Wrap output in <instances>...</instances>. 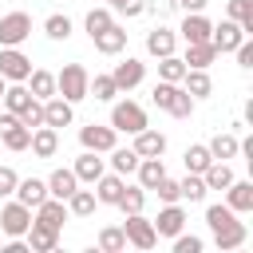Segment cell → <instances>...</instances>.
<instances>
[{
	"label": "cell",
	"instance_id": "6da1fadb",
	"mask_svg": "<svg viewBox=\"0 0 253 253\" xmlns=\"http://www.w3.org/2000/svg\"><path fill=\"white\" fill-rule=\"evenodd\" d=\"M150 99H154V107H162V111L174 115V119H190V115H194V99L186 95L182 83H166V79H158L154 91H150Z\"/></svg>",
	"mask_w": 253,
	"mask_h": 253
},
{
	"label": "cell",
	"instance_id": "7a4b0ae2",
	"mask_svg": "<svg viewBox=\"0 0 253 253\" xmlns=\"http://www.w3.org/2000/svg\"><path fill=\"white\" fill-rule=\"evenodd\" d=\"M87 83H91V75L83 63H63V71L55 75V95H63L67 103H79V99H87Z\"/></svg>",
	"mask_w": 253,
	"mask_h": 253
},
{
	"label": "cell",
	"instance_id": "3957f363",
	"mask_svg": "<svg viewBox=\"0 0 253 253\" xmlns=\"http://www.w3.org/2000/svg\"><path fill=\"white\" fill-rule=\"evenodd\" d=\"M111 126H115V130H123V134H138V130L146 126V111H142L138 103L123 99V103H115V107H111Z\"/></svg>",
	"mask_w": 253,
	"mask_h": 253
},
{
	"label": "cell",
	"instance_id": "277c9868",
	"mask_svg": "<svg viewBox=\"0 0 253 253\" xmlns=\"http://www.w3.org/2000/svg\"><path fill=\"white\" fill-rule=\"evenodd\" d=\"M32 36V16L28 12H8L0 16V47H20Z\"/></svg>",
	"mask_w": 253,
	"mask_h": 253
},
{
	"label": "cell",
	"instance_id": "5b68a950",
	"mask_svg": "<svg viewBox=\"0 0 253 253\" xmlns=\"http://www.w3.org/2000/svg\"><path fill=\"white\" fill-rule=\"evenodd\" d=\"M123 233H126V241H130L134 249H154V245H158L154 221H146L142 213H126V221H123Z\"/></svg>",
	"mask_w": 253,
	"mask_h": 253
},
{
	"label": "cell",
	"instance_id": "8992f818",
	"mask_svg": "<svg viewBox=\"0 0 253 253\" xmlns=\"http://www.w3.org/2000/svg\"><path fill=\"white\" fill-rule=\"evenodd\" d=\"M0 75L8 83H24L32 75V59L20 51V47H0Z\"/></svg>",
	"mask_w": 253,
	"mask_h": 253
},
{
	"label": "cell",
	"instance_id": "52a82bcc",
	"mask_svg": "<svg viewBox=\"0 0 253 253\" xmlns=\"http://www.w3.org/2000/svg\"><path fill=\"white\" fill-rule=\"evenodd\" d=\"M28 225H32V210H28L24 202H8V206L0 210V229H4L8 237H24Z\"/></svg>",
	"mask_w": 253,
	"mask_h": 253
},
{
	"label": "cell",
	"instance_id": "ba28073f",
	"mask_svg": "<svg viewBox=\"0 0 253 253\" xmlns=\"http://www.w3.org/2000/svg\"><path fill=\"white\" fill-rule=\"evenodd\" d=\"M0 138H4V146H8V150H28V142H32V130L20 123V115L4 111V115H0Z\"/></svg>",
	"mask_w": 253,
	"mask_h": 253
},
{
	"label": "cell",
	"instance_id": "9c48e42d",
	"mask_svg": "<svg viewBox=\"0 0 253 253\" xmlns=\"http://www.w3.org/2000/svg\"><path fill=\"white\" fill-rule=\"evenodd\" d=\"M115 126H99V123H87V126H79V142H83V150H95V154H107L111 146H115Z\"/></svg>",
	"mask_w": 253,
	"mask_h": 253
},
{
	"label": "cell",
	"instance_id": "30bf717a",
	"mask_svg": "<svg viewBox=\"0 0 253 253\" xmlns=\"http://www.w3.org/2000/svg\"><path fill=\"white\" fill-rule=\"evenodd\" d=\"M32 221H40V225H47V229H55V233H59V229H63V221H67V202H59V198H51V194H47V198L36 206V217H32Z\"/></svg>",
	"mask_w": 253,
	"mask_h": 253
},
{
	"label": "cell",
	"instance_id": "8fae6325",
	"mask_svg": "<svg viewBox=\"0 0 253 253\" xmlns=\"http://www.w3.org/2000/svg\"><path fill=\"white\" fill-rule=\"evenodd\" d=\"M182 229H186V210L178 202H166V210H158V217H154V233L158 237H174Z\"/></svg>",
	"mask_w": 253,
	"mask_h": 253
},
{
	"label": "cell",
	"instance_id": "7c38bea8",
	"mask_svg": "<svg viewBox=\"0 0 253 253\" xmlns=\"http://www.w3.org/2000/svg\"><path fill=\"white\" fill-rule=\"evenodd\" d=\"M241 40H245V32H241V24H237V20H229V16L210 32V43L217 47V55H221V51H233Z\"/></svg>",
	"mask_w": 253,
	"mask_h": 253
},
{
	"label": "cell",
	"instance_id": "4fadbf2b",
	"mask_svg": "<svg viewBox=\"0 0 253 253\" xmlns=\"http://www.w3.org/2000/svg\"><path fill=\"white\" fill-rule=\"evenodd\" d=\"M142 75H146V63H138V59H123V63H115V71H111V79H115V87L119 91H134L138 83H142Z\"/></svg>",
	"mask_w": 253,
	"mask_h": 253
},
{
	"label": "cell",
	"instance_id": "5bb4252c",
	"mask_svg": "<svg viewBox=\"0 0 253 253\" xmlns=\"http://www.w3.org/2000/svg\"><path fill=\"white\" fill-rule=\"evenodd\" d=\"M28 146H32L36 158H55V150H59V130L43 123V126L32 130V142H28Z\"/></svg>",
	"mask_w": 253,
	"mask_h": 253
},
{
	"label": "cell",
	"instance_id": "9a60e30c",
	"mask_svg": "<svg viewBox=\"0 0 253 253\" xmlns=\"http://www.w3.org/2000/svg\"><path fill=\"white\" fill-rule=\"evenodd\" d=\"M162 150H166V134H162V130L142 126V130L134 134V154H138V158H162Z\"/></svg>",
	"mask_w": 253,
	"mask_h": 253
},
{
	"label": "cell",
	"instance_id": "2e32d148",
	"mask_svg": "<svg viewBox=\"0 0 253 253\" xmlns=\"http://www.w3.org/2000/svg\"><path fill=\"white\" fill-rule=\"evenodd\" d=\"M71 107H75V103H67L63 95L43 99V123H47V126H55V130H59V126H67V123H71V115H75Z\"/></svg>",
	"mask_w": 253,
	"mask_h": 253
},
{
	"label": "cell",
	"instance_id": "e0dca14e",
	"mask_svg": "<svg viewBox=\"0 0 253 253\" xmlns=\"http://www.w3.org/2000/svg\"><path fill=\"white\" fill-rule=\"evenodd\" d=\"M225 206L233 210V213H249L253 210V182H229L225 186Z\"/></svg>",
	"mask_w": 253,
	"mask_h": 253
},
{
	"label": "cell",
	"instance_id": "ac0fdd59",
	"mask_svg": "<svg viewBox=\"0 0 253 253\" xmlns=\"http://www.w3.org/2000/svg\"><path fill=\"white\" fill-rule=\"evenodd\" d=\"M245 237H249V229H245V221H229V225H221V229H213V245L221 249V253H229V249H237V245H245Z\"/></svg>",
	"mask_w": 253,
	"mask_h": 253
},
{
	"label": "cell",
	"instance_id": "d6986e66",
	"mask_svg": "<svg viewBox=\"0 0 253 253\" xmlns=\"http://www.w3.org/2000/svg\"><path fill=\"white\" fill-rule=\"evenodd\" d=\"M182 40L186 43H202V40H210V32H213V24L202 16V12H186V20H182Z\"/></svg>",
	"mask_w": 253,
	"mask_h": 253
},
{
	"label": "cell",
	"instance_id": "ffe728a7",
	"mask_svg": "<svg viewBox=\"0 0 253 253\" xmlns=\"http://www.w3.org/2000/svg\"><path fill=\"white\" fill-rule=\"evenodd\" d=\"M12 194H16V202H24L28 210H36V206L47 198V182H40V178H20Z\"/></svg>",
	"mask_w": 253,
	"mask_h": 253
},
{
	"label": "cell",
	"instance_id": "44dd1931",
	"mask_svg": "<svg viewBox=\"0 0 253 253\" xmlns=\"http://www.w3.org/2000/svg\"><path fill=\"white\" fill-rule=\"evenodd\" d=\"M55 245H59V233H55V229H47V225H40V221L28 225V249H32V253H51Z\"/></svg>",
	"mask_w": 253,
	"mask_h": 253
},
{
	"label": "cell",
	"instance_id": "7402d4cb",
	"mask_svg": "<svg viewBox=\"0 0 253 253\" xmlns=\"http://www.w3.org/2000/svg\"><path fill=\"white\" fill-rule=\"evenodd\" d=\"M95 40V47L103 51V55H119L123 47H126V32L119 28V24H111V28H103L99 36H91Z\"/></svg>",
	"mask_w": 253,
	"mask_h": 253
},
{
	"label": "cell",
	"instance_id": "603a6c76",
	"mask_svg": "<svg viewBox=\"0 0 253 253\" xmlns=\"http://www.w3.org/2000/svg\"><path fill=\"white\" fill-rule=\"evenodd\" d=\"M71 170H75V178H79V182H91V186H95V178H99L107 166H103V158H99L95 150H83V154L75 158V166H71Z\"/></svg>",
	"mask_w": 253,
	"mask_h": 253
},
{
	"label": "cell",
	"instance_id": "cb8c5ba5",
	"mask_svg": "<svg viewBox=\"0 0 253 253\" xmlns=\"http://www.w3.org/2000/svg\"><path fill=\"white\" fill-rule=\"evenodd\" d=\"M134 174H138V186H142V190H154V186L166 178V166H162V158H138Z\"/></svg>",
	"mask_w": 253,
	"mask_h": 253
},
{
	"label": "cell",
	"instance_id": "d4e9b609",
	"mask_svg": "<svg viewBox=\"0 0 253 253\" xmlns=\"http://www.w3.org/2000/svg\"><path fill=\"white\" fill-rule=\"evenodd\" d=\"M79 186V178H75V170H51V178H47V194L51 198H59V202H67L71 198V190Z\"/></svg>",
	"mask_w": 253,
	"mask_h": 253
},
{
	"label": "cell",
	"instance_id": "484cf974",
	"mask_svg": "<svg viewBox=\"0 0 253 253\" xmlns=\"http://www.w3.org/2000/svg\"><path fill=\"white\" fill-rule=\"evenodd\" d=\"M119 194H123V174H99L95 178V198L103 202V206H115L119 202Z\"/></svg>",
	"mask_w": 253,
	"mask_h": 253
},
{
	"label": "cell",
	"instance_id": "4316f807",
	"mask_svg": "<svg viewBox=\"0 0 253 253\" xmlns=\"http://www.w3.org/2000/svg\"><path fill=\"white\" fill-rule=\"evenodd\" d=\"M174 43H178V36H174L170 28H162V24H158L154 32H146V51H150V55H158V59H162V55H170V51H174Z\"/></svg>",
	"mask_w": 253,
	"mask_h": 253
},
{
	"label": "cell",
	"instance_id": "83f0119b",
	"mask_svg": "<svg viewBox=\"0 0 253 253\" xmlns=\"http://www.w3.org/2000/svg\"><path fill=\"white\" fill-rule=\"evenodd\" d=\"M213 59H217V47H213L210 40H202V43H186V55H182L186 67H210Z\"/></svg>",
	"mask_w": 253,
	"mask_h": 253
},
{
	"label": "cell",
	"instance_id": "f1b7e54d",
	"mask_svg": "<svg viewBox=\"0 0 253 253\" xmlns=\"http://www.w3.org/2000/svg\"><path fill=\"white\" fill-rule=\"evenodd\" d=\"M24 83H28V91H32L40 103L55 95V75H51V71H43V67H32V75H28Z\"/></svg>",
	"mask_w": 253,
	"mask_h": 253
},
{
	"label": "cell",
	"instance_id": "f546056e",
	"mask_svg": "<svg viewBox=\"0 0 253 253\" xmlns=\"http://www.w3.org/2000/svg\"><path fill=\"white\" fill-rule=\"evenodd\" d=\"M182 83H186V95H190V99H206V95L213 91V83H210V75H206V67H186V75H182Z\"/></svg>",
	"mask_w": 253,
	"mask_h": 253
},
{
	"label": "cell",
	"instance_id": "4dcf8cb0",
	"mask_svg": "<svg viewBox=\"0 0 253 253\" xmlns=\"http://www.w3.org/2000/svg\"><path fill=\"white\" fill-rule=\"evenodd\" d=\"M202 182H206V190H225V186L233 182V170H229L221 158H213V162L202 170Z\"/></svg>",
	"mask_w": 253,
	"mask_h": 253
},
{
	"label": "cell",
	"instance_id": "1f68e13d",
	"mask_svg": "<svg viewBox=\"0 0 253 253\" xmlns=\"http://www.w3.org/2000/svg\"><path fill=\"white\" fill-rule=\"evenodd\" d=\"M95 206H99V198H95V190H71V198H67V213H75V217H91L95 213Z\"/></svg>",
	"mask_w": 253,
	"mask_h": 253
},
{
	"label": "cell",
	"instance_id": "d6a6232c",
	"mask_svg": "<svg viewBox=\"0 0 253 253\" xmlns=\"http://www.w3.org/2000/svg\"><path fill=\"white\" fill-rule=\"evenodd\" d=\"M0 99H4V107H8V111H12V115H20V111H24V107H28V103H32V99H36V95H32V91H28V87H24V83H8V87H4V95H0Z\"/></svg>",
	"mask_w": 253,
	"mask_h": 253
},
{
	"label": "cell",
	"instance_id": "836d02e7",
	"mask_svg": "<svg viewBox=\"0 0 253 253\" xmlns=\"http://www.w3.org/2000/svg\"><path fill=\"white\" fill-rule=\"evenodd\" d=\"M237 146H241V138H237V134H229V130L210 138V154H213V158H221V162H225V158H237Z\"/></svg>",
	"mask_w": 253,
	"mask_h": 253
},
{
	"label": "cell",
	"instance_id": "e575fe53",
	"mask_svg": "<svg viewBox=\"0 0 253 253\" xmlns=\"http://www.w3.org/2000/svg\"><path fill=\"white\" fill-rule=\"evenodd\" d=\"M123 213H142V206H146V190L142 186H123V194H119V202H115Z\"/></svg>",
	"mask_w": 253,
	"mask_h": 253
},
{
	"label": "cell",
	"instance_id": "d590c367",
	"mask_svg": "<svg viewBox=\"0 0 253 253\" xmlns=\"http://www.w3.org/2000/svg\"><path fill=\"white\" fill-rule=\"evenodd\" d=\"M225 16H229V20H237L245 36H253V0H229Z\"/></svg>",
	"mask_w": 253,
	"mask_h": 253
},
{
	"label": "cell",
	"instance_id": "8d00e7d4",
	"mask_svg": "<svg viewBox=\"0 0 253 253\" xmlns=\"http://www.w3.org/2000/svg\"><path fill=\"white\" fill-rule=\"evenodd\" d=\"M111 154V166H115V174H134V166H138V154H134V146H126V150H119V146H111L107 150Z\"/></svg>",
	"mask_w": 253,
	"mask_h": 253
},
{
	"label": "cell",
	"instance_id": "74e56055",
	"mask_svg": "<svg viewBox=\"0 0 253 253\" xmlns=\"http://www.w3.org/2000/svg\"><path fill=\"white\" fill-rule=\"evenodd\" d=\"M182 75H186V63H182L174 51L158 59V79H166V83H182Z\"/></svg>",
	"mask_w": 253,
	"mask_h": 253
},
{
	"label": "cell",
	"instance_id": "f35d334b",
	"mask_svg": "<svg viewBox=\"0 0 253 253\" xmlns=\"http://www.w3.org/2000/svg\"><path fill=\"white\" fill-rule=\"evenodd\" d=\"M182 162H186V170H190V174H202V170L213 162V154H210V146H186Z\"/></svg>",
	"mask_w": 253,
	"mask_h": 253
},
{
	"label": "cell",
	"instance_id": "ab89813d",
	"mask_svg": "<svg viewBox=\"0 0 253 253\" xmlns=\"http://www.w3.org/2000/svg\"><path fill=\"white\" fill-rule=\"evenodd\" d=\"M178 194H182V202H202V198H206V182H202V174H190V170H186V178L178 182Z\"/></svg>",
	"mask_w": 253,
	"mask_h": 253
},
{
	"label": "cell",
	"instance_id": "60d3db41",
	"mask_svg": "<svg viewBox=\"0 0 253 253\" xmlns=\"http://www.w3.org/2000/svg\"><path fill=\"white\" fill-rule=\"evenodd\" d=\"M87 95H95L99 103H111V99L119 95V87H115V79H111V75H95V79L87 83Z\"/></svg>",
	"mask_w": 253,
	"mask_h": 253
},
{
	"label": "cell",
	"instance_id": "b9f144b4",
	"mask_svg": "<svg viewBox=\"0 0 253 253\" xmlns=\"http://www.w3.org/2000/svg\"><path fill=\"white\" fill-rule=\"evenodd\" d=\"M123 245H126L123 225H107V229H99V249H103V253H119Z\"/></svg>",
	"mask_w": 253,
	"mask_h": 253
},
{
	"label": "cell",
	"instance_id": "7bdbcfd3",
	"mask_svg": "<svg viewBox=\"0 0 253 253\" xmlns=\"http://www.w3.org/2000/svg\"><path fill=\"white\" fill-rule=\"evenodd\" d=\"M83 24H87V36H99L103 28H111V24H115V16H111V8H91Z\"/></svg>",
	"mask_w": 253,
	"mask_h": 253
},
{
	"label": "cell",
	"instance_id": "ee69618b",
	"mask_svg": "<svg viewBox=\"0 0 253 253\" xmlns=\"http://www.w3.org/2000/svg\"><path fill=\"white\" fill-rule=\"evenodd\" d=\"M43 32H47L51 40H67V36H71V20L55 12V16H47V20H43Z\"/></svg>",
	"mask_w": 253,
	"mask_h": 253
},
{
	"label": "cell",
	"instance_id": "f6af8a7d",
	"mask_svg": "<svg viewBox=\"0 0 253 253\" xmlns=\"http://www.w3.org/2000/svg\"><path fill=\"white\" fill-rule=\"evenodd\" d=\"M20 123L28 126V130H36V126H43V103L40 99H32L24 111H20Z\"/></svg>",
	"mask_w": 253,
	"mask_h": 253
},
{
	"label": "cell",
	"instance_id": "bcb514c9",
	"mask_svg": "<svg viewBox=\"0 0 253 253\" xmlns=\"http://www.w3.org/2000/svg\"><path fill=\"white\" fill-rule=\"evenodd\" d=\"M233 217H237V213H233L229 206H210V210H206V225H210V229H221V225H229Z\"/></svg>",
	"mask_w": 253,
	"mask_h": 253
},
{
	"label": "cell",
	"instance_id": "7dc6e473",
	"mask_svg": "<svg viewBox=\"0 0 253 253\" xmlns=\"http://www.w3.org/2000/svg\"><path fill=\"white\" fill-rule=\"evenodd\" d=\"M174 253H202V237H194V233H174Z\"/></svg>",
	"mask_w": 253,
	"mask_h": 253
},
{
	"label": "cell",
	"instance_id": "c3c4849f",
	"mask_svg": "<svg viewBox=\"0 0 253 253\" xmlns=\"http://www.w3.org/2000/svg\"><path fill=\"white\" fill-rule=\"evenodd\" d=\"M107 8L123 16H142V0H107Z\"/></svg>",
	"mask_w": 253,
	"mask_h": 253
},
{
	"label": "cell",
	"instance_id": "681fc988",
	"mask_svg": "<svg viewBox=\"0 0 253 253\" xmlns=\"http://www.w3.org/2000/svg\"><path fill=\"white\" fill-rule=\"evenodd\" d=\"M154 190H158V198H162V202H182V194H178V182H174V178H162Z\"/></svg>",
	"mask_w": 253,
	"mask_h": 253
},
{
	"label": "cell",
	"instance_id": "f907efd6",
	"mask_svg": "<svg viewBox=\"0 0 253 253\" xmlns=\"http://www.w3.org/2000/svg\"><path fill=\"white\" fill-rule=\"evenodd\" d=\"M16 182H20V174H16L12 166H0V198H8V194L16 190Z\"/></svg>",
	"mask_w": 253,
	"mask_h": 253
},
{
	"label": "cell",
	"instance_id": "816d5d0a",
	"mask_svg": "<svg viewBox=\"0 0 253 253\" xmlns=\"http://www.w3.org/2000/svg\"><path fill=\"white\" fill-rule=\"evenodd\" d=\"M142 12H154V16L162 20V16L174 12V0H142Z\"/></svg>",
	"mask_w": 253,
	"mask_h": 253
},
{
	"label": "cell",
	"instance_id": "f5cc1de1",
	"mask_svg": "<svg viewBox=\"0 0 253 253\" xmlns=\"http://www.w3.org/2000/svg\"><path fill=\"white\" fill-rule=\"evenodd\" d=\"M233 51H237V63H241V67H253V43H249V36H245Z\"/></svg>",
	"mask_w": 253,
	"mask_h": 253
},
{
	"label": "cell",
	"instance_id": "db71d44e",
	"mask_svg": "<svg viewBox=\"0 0 253 253\" xmlns=\"http://www.w3.org/2000/svg\"><path fill=\"white\" fill-rule=\"evenodd\" d=\"M4 253H32V249H28V241H24V237H12V241L4 245Z\"/></svg>",
	"mask_w": 253,
	"mask_h": 253
},
{
	"label": "cell",
	"instance_id": "11a10c76",
	"mask_svg": "<svg viewBox=\"0 0 253 253\" xmlns=\"http://www.w3.org/2000/svg\"><path fill=\"white\" fill-rule=\"evenodd\" d=\"M174 4H182V8H186V12H202V8H206V4H210V0H174Z\"/></svg>",
	"mask_w": 253,
	"mask_h": 253
},
{
	"label": "cell",
	"instance_id": "9f6ffc18",
	"mask_svg": "<svg viewBox=\"0 0 253 253\" xmlns=\"http://www.w3.org/2000/svg\"><path fill=\"white\" fill-rule=\"evenodd\" d=\"M4 87H8V79H4V75H0V95H4Z\"/></svg>",
	"mask_w": 253,
	"mask_h": 253
}]
</instances>
